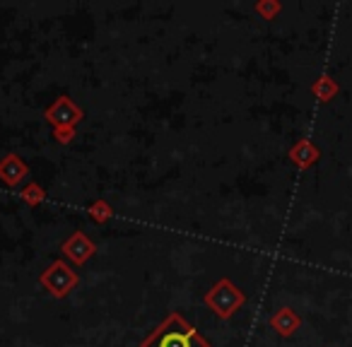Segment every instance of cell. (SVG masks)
<instances>
[{
	"label": "cell",
	"mask_w": 352,
	"mask_h": 347,
	"mask_svg": "<svg viewBox=\"0 0 352 347\" xmlns=\"http://www.w3.org/2000/svg\"><path fill=\"white\" fill-rule=\"evenodd\" d=\"M147 347H193V333L176 331V328H164Z\"/></svg>",
	"instance_id": "cell-1"
}]
</instances>
